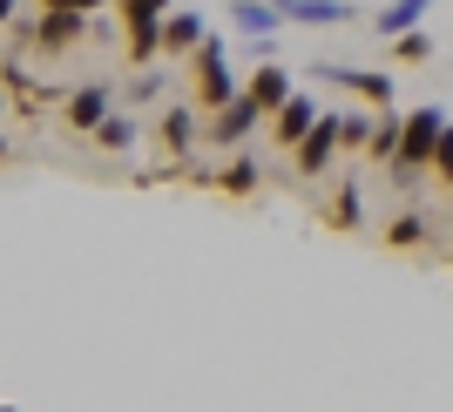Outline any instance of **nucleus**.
Listing matches in <instances>:
<instances>
[{"label":"nucleus","mask_w":453,"mask_h":412,"mask_svg":"<svg viewBox=\"0 0 453 412\" xmlns=\"http://www.w3.org/2000/svg\"><path fill=\"white\" fill-rule=\"evenodd\" d=\"M440 135H447V109H413V115H406L399 163H393V183H399V189H413V183H419V169H434Z\"/></svg>","instance_id":"nucleus-1"},{"label":"nucleus","mask_w":453,"mask_h":412,"mask_svg":"<svg viewBox=\"0 0 453 412\" xmlns=\"http://www.w3.org/2000/svg\"><path fill=\"white\" fill-rule=\"evenodd\" d=\"M189 81H196V102H203L210 115L217 109H230V102H237V75H230V61H224V41L210 34L203 48H196V55H189Z\"/></svg>","instance_id":"nucleus-2"},{"label":"nucleus","mask_w":453,"mask_h":412,"mask_svg":"<svg viewBox=\"0 0 453 412\" xmlns=\"http://www.w3.org/2000/svg\"><path fill=\"white\" fill-rule=\"evenodd\" d=\"M115 14L129 20V61L135 68L150 55H163V14H170V0H115Z\"/></svg>","instance_id":"nucleus-3"},{"label":"nucleus","mask_w":453,"mask_h":412,"mask_svg":"<svg viewBox=\"0 0 453 412\" xmlns=\"http://www.w3.org/2000/svg\"><path fill=\"white\" fill-rule=\"evenodd\" d=\"M257 122H271V115L257 109L250 95H237L230 109H217V115L203 122V135H210V149H237V142H250V129H257Z\"/></svg>","instance_id":"nucleus-4"},{"label":"nucleus","mask_w":453,"mask_h":412,"mask_svg":"<svg viewBox=\"0 0 453 412\" xmlns=\"http://www.w3.org/2000/svg\"><path fill=\"white\" fill-rule=\"evenodd\" d=\"M61 115H68V129H75V135H95L115 115V88H109V81H81V88L68 95V109H61Z\"/></svg>","instance_id":"nucleus-5"},{"label":"nucleus","mask_w":453,"mask_h":412,"mask_svg":"<svg viewBox=\"0 0 453 412\" xmlns=\"http://www.w3.org/2000/svg\"><path fill=\"white\" fill-rule=\"evenodd\" d=\"M319 115H325V109H319V102H311V95H291V102H284V109L271 115V135H278L284 149H298L304 135L319 129Z\"/></svg>","instance_id":"nucleus-6"},{"label":"nucleus","mask_w":453,"mask_h":412,"mask_svg":"<svg viewBox=\"0 0 453 412\" xmlns=\"http://www.w3.org/2000/svg\"><path fill=\"white\" fill-rule=\"evenodd\" d=\"M339 149H345V142H339V115H319V129L298 142V169H304V176H325V163H332Z\"/></svg>","instance_id":"nucleus-7"},{"label":"nucleus","mask_w":453,"mask_h":412,"mask_svg":"<svg viewBox=\"0 0 453 412\" xmlns=\"http://www.w3.org/2000/svg\"><path fill=\"white\" fill-rule=\"evenodd\" d=\"M319 75H325V81H339V88H352V95H365L372 109H393V81H386V75H365V68H339V61H319Z\"/></svg>","instance_id":"nucleus-8"},{"label":"nucleus","mask_w":453,"mask_h":412,"mask_svg":"<svg viewBox=\"0 0 453 412\" xmlns=\"http://www.w3.org/2000/svg\"><path fill=\"white\" fill-rule=\"evenodd\" d=\"M230 20H237V27H244L250 41H278L284 7H271V0H230Z\"/></svg>","instance_id":"nucleus-9"},{"label":"nucleus","mask_w":453,"mask_h":412,"mask_svg":"<svg viewBox=\"0 0 453 412\" xmlns=\"http://www.w3.org/2000/svg\"><path fill=\"white\" fill-rule=\"evenodd\" d=\"M210 41V27H203V14H163V55H196Z\"/></svg>","instance_id":"nucleus-10"},{"label":"nucleus","mask_w":453,"mask_h":412,"mask_svg":"<svg viewBox=\"0 0 453 412\" xmlns=\"http://www.w3.org/2000/svg\"><path fill=\"white\" fill-rule=\"evenodd\" d=\"M244 95H250V102H257L265 115H278V109H284V102H291L298 88H291V75H284V68H257V75L244 81Z\"/></svg>","instance_id":"nucleus-11"},{"label":"nucleus","mask_w":453,"mask_h":412,"mask_svg":"<svg viewBox=\"0 0 453 412\" xmlns=\"http://www.w3.org/2000/svg\"><path fill=\"white\" fill-rule=\"evenodd\" d=\"M156 135H163V149H170V156H189V149H196V135H203V122H196V109H170Z\"/></svg>","instance_id":"nucleus-12"},{"label":"nucleus","mask_w":453,"mask_h":412,"mask_svg":"<svg viewBox=\"0 0 453 412\" xmlns=\"http://www.w3.org/2000/svg\"><path fill=\"white\" fill-rule=\"evenodd\" d=\"M426 7H434V0H393L386 14H372V34L399 41V34H406V27H419V20H426Z\"/></svg>","instance_id":"nucleus-13"},{"label":"nucleus","mask_w":453,"mask_h":412,"mask_svg":"<svg viewBox=\"0 0 453 412\" xmlns=\"http://www.w3.org/2000/svg\"><path fill=\"white\" fill-rule=\"evenodd\" d=\"M399 135H406V115L379 109V115H372V142H365V156H379V163H399Z\"/></svg>","instance_id":"nucleus-14"},{"label":"nucleus","mask_w":453,"mask_h":412,"mask_svg":"<svg viewBox=\"0 0 453 412\" xmlns=\"http://www.w3.org/2000/svg\"><path fill=\"white\" fill-rule=\"evenodd\" d=\"M284 20H304V27H339V20H352V7L345 0H291V14Z\"/></svg>","instance_id":"nucleus-15"},{"label":"nucleus","mask_w":453,"mask_h":412,"mask_svg":"<svg viewBox=\"0 0 453 412\" xmlns=\"http://www.w3.org/2000/svg\"><path fill=\"white\" fill-rule=\"evenodd\" d=\"M81 27H88V14H48V20L35 27V41H41V48H75Z\"/></svg>","instance_id":"nucleus-16"},{"label":"nucleus","mask_w":453,"mask_h":412,"mask_svg":"<svg viewBox=\"0 0 453 412\" xmlns=\"http://www.w3.org/2000/svg\"><path fill=\"white\" fill-rule=\"evenodd\" d=\"M95 142H102V149H135V142H142V122H135V115H109V122L95 129Z\"/></svg>","instance_id":"nucleus-17"},{"label":"nucleus","mask_w":453,"mask_h":412,"mask_svg":"<svg viewBox=\"0 0 453 412\" xmlns=\"http://www.w3.org/2000/svg\"><path fill=\"white\" fill-rule=\"evenodd\" d=\"M426 230H434V224H426L419 210H406V217H393V230H386V244H393V250H413V244H426Z\"/></svg>","instance_id":"nucleus-18"},{"label":"nucleus","mask_w":453,"mask_h":412,"mask_svg":"<svg viewBox=\"0 0 453 412\" xmlns=\"http://www.w3.org/2000/svg\"><path fill=\"white\" fill-rule=\"evenodd\" d=\"M257 176H265V169L250 163V156H237V163H230V169H224V176H217V183H224V189H230V196H250V189H257Z\"/></svg>","instance_id":"nucleus-19"},{"label":"nucleus","mask_w":453,"mask_h":412,"mask_svg":"<svg viewBox=\"0 0 453 412\" xmlns=\"http://www.w3.org/2000/svg\"><path fill=\"white\" fill-rule=\"evenodd\" d=\"M393 55L399 61H434V34H426V27H406V34L393 41Z\"/></svg>","instance_id":"nucleus-20"},{"label":"nucleus","mask_w":453,"mask_h":412,"mask_svg":"<svg viewBox=\"0 0 453 412\" xmlns=\"http://www.w3.org/2000/svg\"><path fill=\"white\" fill-rule=\"evenodd\" d=\"M339 142L345 149H365L372 142V115H339Z\"/></svg>","instance_id":"nucleus-21"},{"label":"nucleus","mask_w":453,"mask_h":412,"mask_svg":"<svg viewBox=\"0 0 453 412\" xmlns=\"http://www.w3.org/2000/svg\"><path fill=\"white\" fill-rule=\"evenodd\" d=\"M434 176L453 189V122H447V135H440V149H434Z\"/></svg>","instance_id":"nucleus-22"},{"label":"nucleus","mask_w":453,"mask_h":412,"mask_svg":"<svg viewBox=\"0 0 453 412\" xmlns=\"http://www.w3.org/2000/svg\"><path fill=\"white\" fill-rule=\"evenodd\" d=\"M48 14H95V7H115V0H41Z\"/></svg>","instance_id":"nucleus-23"},{"label":"nucleus","mask_w":453,"mask_h":412,"mask_svg":"<svg viewBox=\"0 0 453 412\" xmlns=\"http://www.w3.org/2000/svg\"><path fill=\"white\" fill-rule=\"evenodd\" d=\"M129 95H135V102H156V95H163V68H156V75H135Z\"/></svg>","instance_id":"nucleus-24"},{"label":"nucleus","mask_w":453,"mask_h":412,"mask_svg":"<svg viewBox=\"0 0 453 412\" xmlns=\"http://www.w3.org/2000/svg\"><path fill=\"white\" fill-rule=\"evenodd\" d=\"M14 7H20V0H0V27H7V20H14Z\"/></svg>","instance_id":"nucleus-25"},{"label":"nucleus","mask_w":453,"mask_h":412,"mask_svg":"<svg viewBox=\"0 0 453 412\" xmlns=\"http://www.w3.org/2000/svg\"><path fill=\"white\" fill-rule=\"evenodd\" d=\"M271 7H284V14H291V0H271Z\"/></svg>","instance_id":"nucleus-26"},{"label":"nucleus","mask_w":453,"mask_h":412,"mask_svg":"<svg viewBox=\"0 0 453 412\" xmlns=\"http://www.w3.org/2000/svg\"><path fill=\"white\" fill-rule=\"evenodd\" d=\"M0 115H7V88H0Z\"/></svg>","instance_id":"nucleus-27"},{"label":"nucleus","mask_w":453,"mask_h":412,"mask_svg":"<svg viewBox=\"0 0 453 412\" xmlns=\"http://www.w3.org/2000/svg\"><path fill=\"white\" fill-rule=\"evenodd\" d=\"M0 412H14V406H0Z\"/></svg>","instance_id":"nucleus-28"}]
</instances>
